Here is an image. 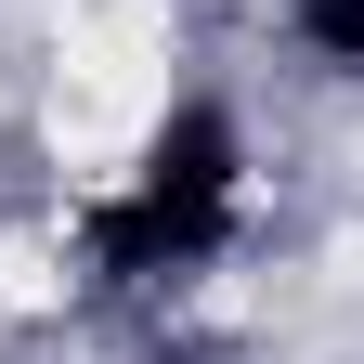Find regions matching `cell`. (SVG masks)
I'll return each instance as SVG.
<instances>
[{"label":"cell","instance_id":"6da1fadb","mask_svg":"<svg viewBox=\"0 0 364 364\" xmlns=\"http://www.w3.org/2000/svg\"><path fill=\"white\" fill-rule=\"evenodd\" d=\"M221 221H235V117H221V105H182L144 144L130 196L91 221V260H105V287H156V273H196L221 247Z\"/></svg>","mask_w":364,"mask_h":364},{"label":"cell","instance_id":"7a4b0ae2","mask_svg":"<svg viewBox=\"0 0 364 364\" xmlns=\"http://www.w3.org/2000/svg\"><path fill=\"white\" fill-rule=\"evenodd\" d=\"M299 39L326 65H364V0H299Z\"/></svg>","mask_w":364,"mask_h":364}]
</instances>
